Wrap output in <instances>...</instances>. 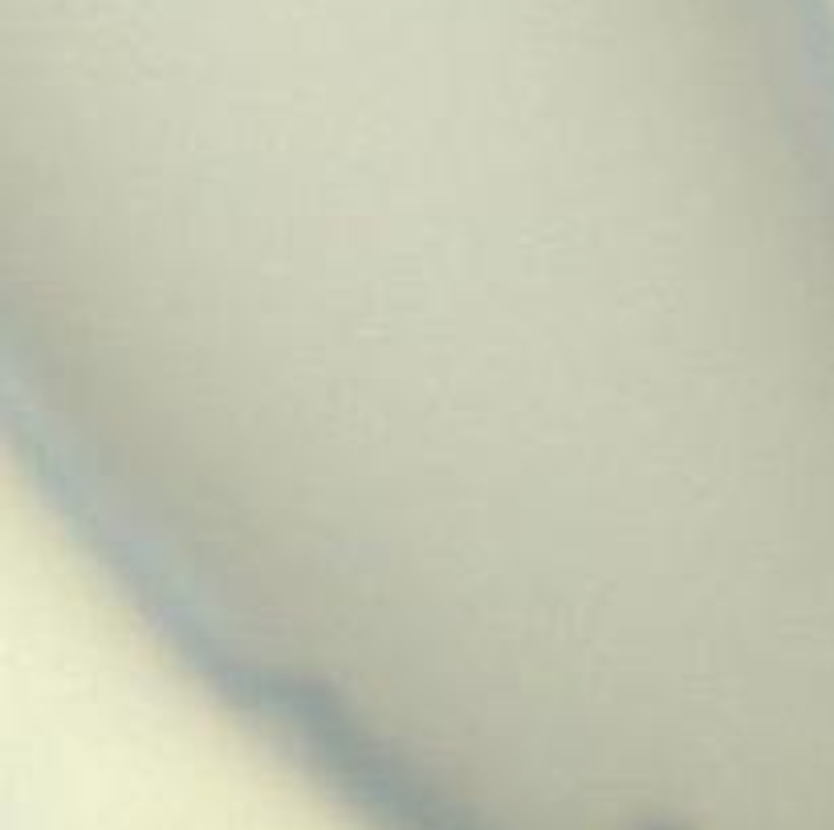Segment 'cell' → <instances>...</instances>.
<instances>
[{"label": "cell", "instance_id": "1", "mask_svg": "<svg viewBox=\"0 0 834 830\" xmlns=\"http://www.w3.org/2000/svg\"><path fill=\"white\" fill-rule=\"evenodd\" d=\"M118 497L175 643L460 745L834 651V114L757 33L558 82L241 78L139 135Z\"/></svg>", "mask_w": 834, "mask_h": 830}]
</instances>
